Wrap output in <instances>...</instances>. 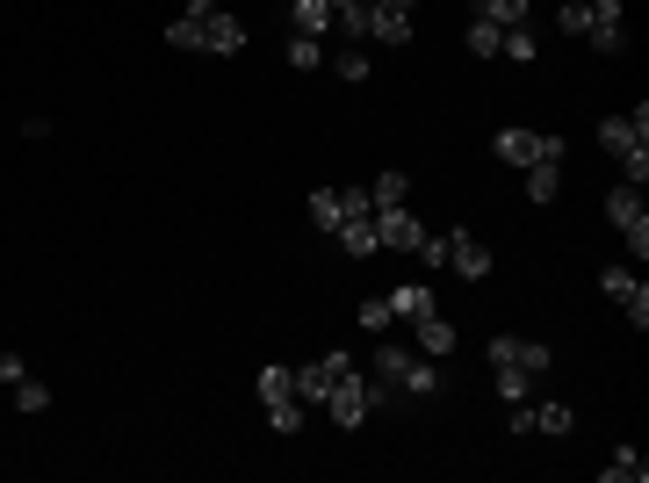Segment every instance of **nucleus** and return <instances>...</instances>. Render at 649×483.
<instances>
[{"instance_id": "412c9836", "label": "nucleus", "mask_w": 649, "mask_h": 483, "mask_svg": "<svg viewBox=\"0 0 649 483\" xmlns=\"http://www.w3.org/2000/svg\"><path fill=\"white\" fill-rule=\"evenodd\" d=\"M324 8H332V30H346L354 44L368 36V0H324Z\"/></svg>"}, {"instance_id": "1a4fd4ad", "label": "nucleus", "mask_w": 649, "mask_h": 483, "mask_svg": "<svg viewBox=\"0 0 649 483\" xmlns=\"http://www.w3.org/2000/svg\"><path fill=\"white\" fill-rule=\"evenodd\" d=\"M599 289H606L620 311L635 318V332H649V289L635 281V267H599Z\"/></svg>"}, {"instance_id": "cd10ccee", "label": "nucleus", "mask_w": 649, "mask_h": 483, "mask_svg": "<svg viewBox=\"0 0 649 483\" xmlns=\"http://www.w3.org/2000/svg\"><path fill=\"white\" fill-rule=\"evenodd\" d=\"M498 58H520V66H527L534 58V30H505L498 36Z\"/></svg>"}, {"instance_id": "393cba45", "label": "nucleus", "mask_w": 649, "mask_h": 483, "mask_svg": "<svg viewBox=\"0 0 649 483\" xmlns=\"http://www.w3.org/2000/svg\"><path fill=\"white\" fill-rule=\"evenodd\" d=\"M513 361L527 368V376H548V361H556V354H548L542 340H520V332H513Z\"/></svg>"}, {"instance_id": "a878e982", "label": "nucleus", "mask_w": 649, "mask_h": 483, "mask_svg": "<svg viewBox=\"0 0 649 483\" xmlns=\"http://www.w3.org/2000/svg\"><path fill=\"white\" fill-rule=\"evenodd\" d=\"M354 325L368 332V340H376V332L390 325V296H368V303H361V311H354Z\"/></svg>"}, {"instance_id": "bb28decb", "label": "nucleus", "mask_w": 649, "mask_h": 483, "mask_svg": "<svg viewBox=\"0 0 649 483\" xmlns=\"http://www.w3.org/2000/svg\"><path fill=\"white\" fill-rule=\"evenodd\" d=\"M289 66H296V72L324 66V44H318V36H289Z\"/></svg>"}, {"instance_id": "f8f14e48", "label": "nucleus", "mask_w": 649, "mask_h": 483, "mask_svg": "<svg viewBox=\"0 0 649 483\" xmlns=\"http://www.w3.org/2000/svg\"><path fill=\"white\" fill-rule=\"evenodd\" d=\"M411 332H419V354H426V361H447V354H455V325H447L441 311L411 318Z\"/></svg>"}, {"instance_id": "20e7f679", "label": "nucleus", "mask_w": 649, "mask_h": 483, "mask_svg": "<svg viewBox=\"0 0 649 483\" xmlns=\"http://www.w3.org/2000/svg\"><path fill=\"white\" fill-rule=\"evenodd\" d=\"M584 44L592 51H628V0H584Z\"/></svg>"}, {"instance_id": "9d476101", "label": "nucleus", "mask_w": 649, "mask_h": 483, "mask_svg": "<svg viewBox=\"0 0 649 483\" xmlns=\"http://www.w3.org/2000/svg\"><path fill=\"white\" fill-rule=\"evenodd\" d=\"M447 267H455L462 281H483L491 275V245H483L477 231H447Z\"/></svg>"}, {"instance_id": "4be33fe9", "label": "nucleus", "mask_w": 649, "mask_h": 483, "mask_svg": "<svg viewBox=\"0 0 649 483\" xmlns=\"http://www.w3.org/2000/svg\"><path fill=\"white\" fill-rule=\"evenodd\" d=\"M498 398H505V404H527L534 398V376L520 361H505V368H498Z\"/></svg>"}, {"instance_id": "2f4dec72", "label": "nucleus", "mask_w": 649, "mask_h": 483, "mask_svg": "<svg viewBox=\"0 0 649 483\" xmlns=\"http://www.w3.org/2000/svg\"><path fill=\"white\" fill-rule=\"evenodd\" d=\"M22 376H30V368H22V354H0V382H8V390H15Z\"/></svg>"}, {"instance_id": "ddd939ff", "label": "nucleus", "mask_w": 649, "mask_h": 483, "mask_svg": "<svg viewBox=\"0 0 649 483\" xmlns=\"http://www.w3.org/2000/svg\"><path fill=\"white\" fill-rule=\"evenodd\" d=\"M527 433L563 440V433H578V412H570V404H534V398H527Z\"/></svg>"}, {"instance_id": "aec40b11", "label": "nucleus", "mask_w": 649, "mask_h": 483, "mask_svg": "<svg viewBox=\"0 0 649 483\" xmlns=\"http://www.w3.org/2000/svg\"><path fill=\"white\" fill-rule=\"evenodd\" d=\"M477 22H498V30H527V0H477Z\"/></svg>"}, {"instance_id": "a211bd4d", "label": "nucleus", "mask_w": 649, "mask_h": 483, "mask_svg": "<svg viewBox=\"0 0 649 483\" xmlns=\"http://www.w3.org/2000/svg\"><path fill=\"white\" fill-rule=\"evenodd\" d=\"M649 476V462H642V448H614V462L599 469V483H642Z\"/></svg>"}, {"instance_id": "4468645a", "label": "nucleus", "mask_w": 649, "mask_h": 483, "mask_svg": "<svg viewBox=\"0 0 649 483\" xmlns=\"http://www.w3.org/2000/svg\"><path fill=\"white\" fill-rule=\"evenodd\" d=\"M332 239L346 245V260H368V253H383V239H376V217H346Z\"/></svg>"}, {"instance_id": "f257e3e1", "label": "nucleus", "mask_w": 649, "mask_h": 483, "mask_svg": "<svg viewBox=\"0 0 649 483\" xmlns=\"http://www.w3.org/2000/svg\"><path fill=\"white\" fill-rule=\"evenodd\" d=\"M167 44H173V51H217V58H231V51H246V22L224 15L217 0H189V8L167 22Z\"/></svg>"}, {"instance_id": "f03ea898", "label": "nucleus", "mask_w": 649, "mask_h": 483, "mask_svg": "<svg viewBox=\"0 0 649 483\" xmlns=\"http://www.w3.org/2000/svg\"><path fill=\"white\" fill-rule=\"evenodd\" d=\"M599 145L620 159L628 188H642V181H649V108H635V116H606V123H599Z\"/></svg>"}, {"instance_id": "6ab92c4d", "label": "nucleus", "mask_w": 649, "mask_h": 483, "mask_svg": "<svg viewBox=\"0 0 649 483\" xmlns=\"http://www.w3.org/2000/svg\"><path fill=\"white\" fill-rule=\"evenodd\" d=\"M310 225H318V231H340L346 225V209H340V188H310Z\"/></svg>"}, {"instance_id": "0eeeda50", "label": "nucleus", "mask_w": 649, "mask_h": 483, "mask_svg": "<svg viewBox=\"0 0 649 483\" xmlns=\"http://www.w3.org/2000/svg\"><path fill=\"white\" fill-rule=\"evenodd\" d=\"M324 412H332V426H340V433L368 426V418H376V412H368V382H361L354 368H346V376L332 382V390H324Z\"/></svg>"}, {"instance_id": "2eb2a0df", "label": "nucleus", "mask_w": 649, "mask_h": 483, "mask_svg": "<svg viewBox=\"0 0 649 483\" xmlns=\"http://www.w3.org/2000/svg\"><path fill=\"white\" fill-rule=\"evenodd\" d=\"M426 311H441L426 281H405V289H390V318H405V325H411V318H426Z\"/></svg>"}, {"instance_id": "9b49d317", "label": "nucleus", "mask_w": 649, "mask_h": 483, "mask_svg": "<svg viewBox=\"0 0 649 483\" xmlns=\"http://www.w3.org/2000/svg\"><path fill=\"white\" fill-rule=\"evenodd\" d=\"M368 36L376 44H411V0H368Z\"/></svg>"}, {"instance_id": "7ed1b4c3", "label": "nucleus", "mask_w": 649, "mask_h": 483, "mask_svg": "<svg viewBox=\"0 0 649 483\" xmlns=\"http://www.w3.org/2000/svg\"><path fill=\"white\" fill-rule=\"evenodd\" d=\"M260 398H267V426L274 433H304V398H296V376L289 368H260Z\"/></svg>"}, {"instance_id": "c756f323", "label": "nucleus", "mask_w": 649, "mask_h": 483, "mask_svg": "<svg viewBox=\"0 0 649 483\" xmlns=\"http://www.w3.org/2000/svg\"><path fill=\"white\" fill-rule=\"evenodd\" d=\"M324 66L340 72V80H368V58H361V51H340V58H324Z\"/></svg>"}, {"instance_id": "c85d7f7f", "label": "nucleus", "mask_w": 649, "mask_h": 483, "mask_svg": "<svg viewBox=\"0 0 649 483\" xmlns=\"http://www.w3.org/2000/svg\"><path fill=\"white\" fill-rule=\"evenodd\" d=\"M498 36H505L498 22H469V51H477V58H498Z\"/></svg>"}, {"instance_id": "7c9ffc66", "label": "nucleus", "mask_w": 649, "mask_h": 483, "mask_svg": "<svg viewBox=\"0 0 649 483\" xmlns=\"http://www.w3.org/2000/svg\"><path fill=\"white\" fill-rule=\"evenodd\" d=\"M340 209H346V217H376V203H368V188H340Z\"/></svg>"}, {"instance_id": "f3484780", "label": "nucleus", "mask_w": 649, "mask_h": 483, "mask_svg": "<svg viewBox=\"0 0 649 483\" xmlns=\"http://www.w3.org/2000/svg\"><path fill=\"white\" fill-rule=\"evenodd\" d=\"M527 173V203H556V188H563V159H542V166H520Z\"/></svg>"}, {"instance_id": "423d86ee", "label": "nucleus", "mask_w": 649, "mask_h": 483, "mask_svg": "<svg viewBox=\"0 0 649 483\" xmlns=\"http://www.w3.org/2000/svg\"><path fill=\"white\" fill-rule=\"evenodd\" d=\"M606 217H614V231L635 245V260H642V253H649V209H642V188H628V181H620V188H606Z\"/></svg>"}, {"instance_id": "6e6552de", "label": "nucleus", "mask_w": 649, "mask_h": 483, "mask_svg": "<svg viewBox=\"0 0 649 483\" xmlns=\"http://www.w3.org/2000/svg\"><path fill=\"white\" fill-rule=\"evenodd\" d=\"M346 368H354V361H346V346H332V354H318V361L289 368V376H296V398H304V404H324V390H332Z\"/></svg>"}, {"instance_id": "39448f33", "label": "nucleus", "mask_w": 649, "mask_h": 483, "mask_svg": "<svg viewBox=\"0 0 649 483\" xmlns=\"http://www.w3.org/2000/svg\"><path fill=\"white\" fill-rule=\"evenodd\" d=\"M491 152L505 159V166H542V159H563V138H556V130H498Z\"/></svg>"}, {"instance_id": "dca6fc26", "label": "nucleus", "mask_w": 649, "mask_h": 483, "mask_svg": "<svg viewBox=\"0 0 649 483\" xmlns=\"http://www.w3.org/2000/svg\"><path fill=\"white\" fill-rule=\"evenodd\" d=\"M324 30H332L324 0H289V36H324Z\"/></svg>"}, {"instance_id": "b1692460", "label": "nucleus", "mask_w": 649, "mask_h": 483, "mask_svg": "<svg viewBox=\"0 0 649 483\" xmlns=\"http://www.w3.org/2000/svg\"><path fill=\"white\" fill-rule=\"evenodd\" d=\"M15 412H22V418L52 412V390H44V382H36V376H22V382H15Z\"/></svg>"}, {"instance_id": "5701e85b", "label": "nucleus", "mask_w": 649, "mask_h": 483, "mask_svg": "<svg viewBox=\"0 0 649 483\" xmlns=\"http://www.w3.org/2000/svg\"><path fill=\"white\" fill-rule=\"evenodd\" d=\"M405 188H411V173H376V181H368V203L390 209V203H405Z\"/></svg>"}]
</instances>
